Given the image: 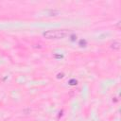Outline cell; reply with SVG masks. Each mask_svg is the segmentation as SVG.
<instances>
[{"mask_svg":"<svg viewBox=\"0 0 121 121\" xmlns=\"http://www.w3.org/2000/svg\"><path fill=\"white\" fill-rule=\"evenodd\" d=\"M70 34L67 29H53L43 32V37L46 39H63Z\"/></svg>","mask_w":121,"mask_h":121,"instance_id":"cell-1","label":"cell"},{"mask_svg":"<svg viewBox=\"0 0 121 121\" xmlns=\"http://www.w3.org/2000/svg\"><path fill=\"white\" fill-rule=\"evenodd\" d=\"M112 49H115V50H118L120 48V43L119 42H114L112 43Z\"/></svg>","mask_w":121,"mask_h":121,"instance_id":"cell-2","label":"cell"},{"mask_svg":"<svg viewBox=\"0 0 121 121\" xmlns=\"http://www.w3.org/2000/svg\"><path fill=\"white\" fill-rule=\"evenodd\" d=\"M69 83H70L71 85H75V84H77V80H75V79H71V80L69 81Z\"/></svg>","mask_w":121,"mask_h":121,"instance_id":"cell-3","label":"cell"}]
</instances>
